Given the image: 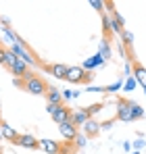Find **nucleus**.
I'll return each mask as SVG.
<instances>
[{"label":"nucleus","mask_w":146,"mask_h":154,"mask_svg":"<svg viewBox=\"0 0 146 154\" xmlns=\"http://www.w3.org/2000/svg\"><path fill=\"white\" fill-rule=\"evenodd\" d=\"M23 88H25V92H29V94H33V96H44L46 90H48V83H46L44 77L27 73V75L23 77Z\"/></svg>","instance_id":"1"},{"label":"nucleus","mask_w":146,"mask_h":154,"mask_svg":"<svg viewBox=\"0 0 146 154\" xmlns=\"http://www.w3.org/2000/svg\"><path fill=\"white\" fill-rule=\"evenodd\" d=\"M65 79L71 81V83H90V81L94 79V75H92L90 71H84L81 67H69Z\"/></svg>","instance_id":"2"},{"label":"nucleus","mask_w":146,"mask_h":154,"mask_svg":"<svg viewBox=\"0 0 146 154\" xmlns=\"http://www.w3.org/2000/svg\"><path fill=\"white\" fill-rule=\"evenodd\" d=\"M11 52H13V54H15L19 60H23L25 65H38V58H33V54L25 48V44L19 40V38H17V42L11 46Z\"/></svg>","instance_id":"3"},{"label":"nucleus","mask_w":146,"mask_h":154,"mask_svg":"<svg viewBox=\"0 0 146 154\" xmlns=\"http://www.w3.org/2000/svg\"><path fill=\"white\" fill-rule=\"evenodd\" d=\"M115 121H136L132 115V100H117V115Z\"/></svg>","instance_id":"4"},{"label":"nucleus","mask_w":146,"mask_h":154,"mask_svg":"<svg viewBox=\"0 0 146 154\" xmlns=\"http://www.w3.org/2000/svg\"><path fill=\"white\" fill-rule=\"evenodd\" d=\"M71 117H73V110L67 104H61V106H56V110H54V115H52V121H54L56 125H63V123L71 121Z\"/></svg>","instance_id":"5"},{"label":"nucleus","mask_w":146,"mask_h":154,"mask_svg":"<svg viewBox=\"0 0 146 154\" xmlns=\"http://www.w3.org/2000/svg\"><path fill=\"white\" fill-rule=\"evenodd\" d=\"M13 144H15V146L29 148V150H38V148H40V140H36L31 133H21V135H17V140H15Z\"/></svg>","instance_id":"6"},{"label":"nucleus","mask_w":146,"mask_h":154,"mask_svg":"<svg viewBox=\"0 0 146 154\" xmlns=\"http://www.w3.org/2000/svg\"><path fill=\"white\" fill-rule=\"evenodd\" d=\"M59 131H61V135L65 137V140H69V142H73L75 137H77V127L73 125V121H67V123H63V125H59Z\"/></svg>","instance_id":"7"},{"label":"nucleus","mask_w":146,"mask_h":154,"mask_svg":"<svg viewBox=\"0 0 146 154\" xmlns=\"http://www.w3.org/2000/svg\"><path fill=\"white\" fill-rule=\"evenodd\" d=\"M132 73H134L132 77L136 79V83L142 85V88L146 90V69L144 67H142L140 63H134V65H132Z\"/></svg>","instance_id":"8"},{"label":"nucleus","mask_w":146,"mask_h":154,"mask_svg":"<svg viewBox=\"0 0 146 154\" xmlns=\"http://www.w3.org/2000/svg\"><path fill=\"white\" fill-rule=\"evenodd\" d=\"M46 102L48 104H54V106H61L63 104V92L61 90H56V88H50L48 85V90H46Z\"/></svg>","instance_id":"9"},{"label":"nucleus","mask_w":146,"mask_h":154,"mask_svg":"<svg viewBox=\"0 0 146 154\" xmlns=\"http://www.w3.org/2000/svg\"><path fill=\"white\" fill-rule=\"evenodd\" d=\"M0 135H2V140H6V142H15L19 133L11 127L6 121H2V119H0Z\"/></svg>","instance_id":"10"},{"label":"nucleus","mask_w":146,"mask_h":154,"mask_svg":"<svg viewBox=\"0 0 146 154\" xmlns=\"http://www.w3.org/2000/svg\"><path fill=\"white\" fill-rule=\"evenodd\" d=\"M40 148L46 154H61V144L54 140H40Z\"/></svg>","instance_id":"11"},{"label":"nucleus","mask_w":146,"mask_h":154,"mask_svg":"<svg viewBox=\"0 0 146 154\" xmlns=\"http://www.w3.org/2000/svg\"><path fill=\"white\" fill-rule=\"evenodd\" d=\"M100 133V123H96L94 119H88L86 125H84V135L86 137H96Z\"/></svg>","instance_id":"12"},{"label":"nucleus","mask_w":146,"mask_h":154,"mask_svg":"<svg viewBox=\"0 0 146 154\" xmlns=\"http://www.w3.org/2000/svg\"><path fill=\"white\" fill-rule=\"evenodd\" d=\"M44 69L46 71H50L52 75L56 77V79H65V75H67V65H44Z\"/></svg>","instance_id":"13"},{"label":"nucleus","mask_w":146,"mask_h":154,"mask_svg":"<svg viewBox=\"0 0 146 154\" xmlns=\"http://www.w3.org/2000/svg\"><path fill=\"white\" fill-rule=\"evenodd\" d=\"M88 119H90V117H88V112H86L84 108H77V110H73V117H71V121H73V125H75V127H79V125L84 127Z\"/></svg>","instance_id":"14"},{"label":"nucleus","mask_w":146,"mask_h":154,"mask_svg":"<svg viewBox=\"0 0 146 154\" xmlns=\"http://www.w3.org/2000/svg\"><path fill=\"white\" fill-rule=\"evenodd\" d=\"M29 65H25L23 60H17L15 65H13V69H11V73L17 77V79H21V77H25L27 73H29V69H27Z\"/></svg>","instance_id":"15"},{"label":"nucleus","mask_w":146,"mask_h":154,"mask_svg":"<svg viewBox=\"0 0 146 154\" xmlns=\"http://www.w3.org/2000/svg\"><path fill=\"white\" fill-rule=\"evenodd\" d=\"M102 63H104V60H102V56H100V54H96L94 58H88V60L84 63V67H81V69H84V71H90V73H92V69H96L98 65H102Z\"/></svg>","instance_id":"16"},{"label":"nucleus","mask_w":146,"mask_h":154,"mask_svg":"<svg viewBox=\"0 0 146 154\" xmlns=\"http://www.w3.org/2000/svg\"><path fill=\"white\" fill-rule=\"evenodd\" d=\"M84 110L88 112V117H90V119H94V115L102 110V104H100V102H96V104H90V106H84Z\"/></svg>","instance_id":"17"},{"label":"nucleus","mask_w":146,"mask_h":154,"mask_svg":"<svg viewBox=\"0 0 146 154\" xmlns=\"http://www.w3.org/2000/svg\"><path fill=\"white\" fill-rule=\"evenodd\" d=\"M102 31H104V35L109 38L111 33H113V27H111V19L106 17V15H102Z\"/></svg>","instance_id":"18"},{"label":"nucleus","mask_w":146,"mask_h":154,"mask_svg":"<svg viewBox=\"0 0 146 154\" xmlns=\"http://www.w3.org/2000/svg\"><path fill=\"white\" fill-rule=\"evenodd\" d=\"M100 56H102V60H109L111 58V48H109V42H102L100 44V52H98Z\"/></svg>","instance_id":"19"},{"label":"nucleus","mask_w":146,"mask_h":154,"mask_svg":"<svg viewBox=\"0 0 146 154\" xmlns=\"http://www.w3.org/2000/svg\"><path fill=\"white\" fill-rule=\"evenodd\" d=\"M132 115H134V119H142V117H144V108H142L140 104L132 102Z\"/></svg>","instance_id":"20"},{"label":"nucleus","mask_w":146,"mask_h":154,"mask_svg":"<svg viewBox=\"0 0 146 154\" xmlns=\"http://www.w3.org/2000/svg\"><path fill=\"white\" fill-rule=\"evenodd\" d=\"M121 38L125 40L123 44L127 46V48H132V44H134V35H132V31H127V29H123V33H121Z\"/></svg>","instance_id":"21"},{"label":"nucleus","mask_w":146,"mask_h":154,"mask_svg":"<svg viewBox=\"0 0 146 154\" xmlns=\"http://www.w3.org/2000/svg\"><path fill=\"white\" fill-rule=\"evenodd\" d=\"M90 6H92V8H96L100 15H104V6H106V4H104L102 0H90Z\"/></svg>","instance_id":"22"},{"label":"nucleus","mask_w":146,"mask_h":154,"mask_svg":"<svg viewBox=\"0 0 146 154\" xmlns=\"http://www.w3.org/2000/svg\"><path fill=\"white\" fill-rule=\"evenodd\" d=\"M17 60H19V58H17V56H15L13 52H11V50H6V63H4V65H6L8 69H13V65H15Z\"/></svg>","instance_id":"23"},{"label":"nucleus","mask_w":146,"mask_h":154,"mask_svg":"<svg viewBox=\"0 0 146 154\" xmlns=\"http://www.w3.org/2000/svg\"><path fill=\"white\" fill-rule=\"evenodd\" d=\"M73 142H75V148H84V146H86V135L77 133V137H75Z\"/></svg>","instance_id":"24"},{"label":"nucleus","mask_w":146,"mask_h":154,"mask_svg":"<svg viewBox=\"0 0 146 154\" xmlns=\"http://www.w3.org/2000/svg\"><path fill=\"white\" fill-rule=\"evenodd\" d=\"M136 85H138V83H136V79L129 75V77H127V81H125V90H127V92H132V90H134Z\"/></svg>","instance_id":"25"},{"label":"nucleus","mask_w":146,"mask_h":154,"mask_svg":"<svg viewBox=\"0 0 146 154\" xmlns=\"http://www.w3.org/2000/svg\"><path fill=\"white\" fill-rule=\"evenodd\" d=\"M121 88V81H115V83H111L109 88H104V92H117Z\"/></svg>","instance_id":"26"},{"label":"nucleus","mask_w":146,"mask_h":154,"mask_svg":"<svg viewBox=\"0 0 146 154\" xmlns=\"http://www.w3.org/2000/svg\"><path fill=\"white\" fill-rule=\"evenodd\" d=\"M4 63H6V48L0 46V65H4Z\"/></svg>","instance_id":"27"},{"label":"nucleus","mask_w":146,"mask_h":154,"mask_svg":"<svg viewBox=\"0 0 146 154\" xmlns=\"http://www.w3.org/2000/svg\"><path fill=\"white\" fill-rule=\"evenodd\" d=\"M115 123V119H111V121H104V123H100V131L102 129H111V125Z\"/></svg>","instance_id":"28"},{"label":"nucleus","mask_w":146,"mask_h":154,"mask_svg":"<svg viewBox=\"0 0 146 154\" xmlns=\"http://www.w3.org/2000/svg\"><path fill=\"white\" fill-rule=\"evenodd\" d=\"M63 92V100H71L73 98V92H69V90H61Z\"/></svg>","instance_id":"29"},{"label":"nucleus","mask_w":146,"mask_h":154,"mask_svg":"<svg viewBox=\"0 0 146 154\" xmlns=\"http://www.w3.org/2000/svg\"><path fill=\"white\" fill-rule=\"evenodd\" d=\"M134 148H136V152H140V150L144 148V142H142V140H138V142H134Z\"/></svg>","instance_id":"30"},{"label":"nucleus","mask_w":146,"mask_h":154,"mask_svg":"<svg viewBox=\"0 0 146 154\" xmlns=\"http://www.w3.org/2000/svg\"><path fill=\"white\" fill-rule=\"evenodd\" d=\"M46 110H48V115L52 117V115H54V110H56V106H54V104H46Z\"/></svg>","instance_id":"31"},{"label":"nucleus","mask_w":146,"mask_h":154,"mask_svg":"<svg viewBox=\"0 0 146 154\" xmlns=\"http://www.w3.org/2000/svg\"><path fill=\"white\" fill-rule=\"evenodd\" d=\"M129 154H140V152H136V150H134V152H129Z\"/></svg>","instance_id":"32"},{"label":"nucleus","mask_w":146,"mask_h":154,"mask_svg":"<svg viewBox=\"0 0 146 154\" xmlns=\"http://www.w3.org/2000/svg\"><path fill=\"white\" fill-rule=\"evenodd\" d=\"M0 154H2V144H0Z\"/></svg>","instance_id":"33"},{"label":"nucleus","mask_w":146,"mask_h":154,"mask_svg":"<svg viewBox=\"0 0 146 154\" xmlns=\"http://www.w3.org/2000/svg\"><path fill=\"white\" fill-rule=\"evenodd\" d=\"M0 142H2V135H0Z\"/></svg>","instance_id":"34"},{"label":"nucleus","mask_w":146,"mask_h":154,"mask_svg":"<svg viewBox=\"0 0 146 154\" xmlns=\"http://www.w3.org/2000/svg\"><path fill=\"white\" fill-rule=\"evenodd\" d=\"M144 94H146V90H144Z\"/></svg>","instance_id":"35"}]
</instances>
